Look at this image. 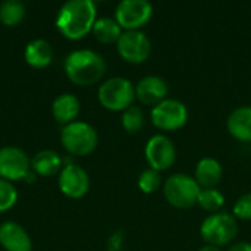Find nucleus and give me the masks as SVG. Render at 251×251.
<instances>
[{"label": "nucleus", "instance_id": "nucleus-1", "mask_svg": "<svg viewBox=\"0 0 251 251\" xmlns=\"http://www.w3.org/2000/svg\"><path fill=\"white\" fill-rule=\"evenodd\" d=\"M96 22V6L91 0L66 1L56 18V26L69 40L82 38L93 29Z\"/></svg>", "mask_w": 251, "mask_h": 251}, {"label": "nucleus", "instance_id": "nucleus-2", "mask_svg": "<svg viewBox=\"0 0 251 251\" xmlns=\"http://www.w3.org/2000/svg\"><path fill=\"white\" fill-rule=\"evenodd\" d=\"M65 71L72 82L78 85H91L100 81L104 75L106 62L93 50H75L66 57Z\"/></svg>", "mask_w": 251, "mask_h": 251}, {"label": "nucleus", "instance_id": "nucleus-3", "mask_svg": "<svg viewBox=\"0 0 251 251\" xmlns=\"http://www.w3.org/2000/svg\"><path fill=\"white\" fill-rule=\"evenodd\" d=\"M201 187L196 178L187 174H175L169 176L163 185V194L169 204L176 209H190L197 204Z\"/></svg>", "mask_w": 251, "mask_h": 251}, {"label": "nucleus", "instance_id": "nucleus-4", "mask_svg": "<svg viewBox=\"0 0 251 251\" xmlns=\"http://www.w3.org/2000/svg\"><path fill=\"white\" fill-rule=\"evenodd\" d=\"M60 140L66 151L75 156L90 154L99 143L96 129L87 122H72L62 128Z\"/></svg>", "mask_w": 251, "mask_h": 251}, {"label": "nucleus", "instance_id": "nucleus-5", "mask_svg": "<svg viewBox=\"0 0 251 251\" xmlns=\"http://www.w3.org/2000/svg\"><path fill=\"white\" fill-rule=\"evenodd\" d=\"M135 88L132 82L122 76H115L104 81L99 88V101L109 110H125L132 106Z\"/></svg>", "mask_w": 251, "mask_h": 251}, {"label": "nucleus", "instance_id": "nucleus-6", "mask_svg": "<svg viewBox=\"0 0 251 251\" xmlns=\"http://www.w3.org/2000/svg\"><path fill=\"white\" fill-rule=\"evenodd\" d=\"M200 234L209 246H225L237 237L238 224L232 215L212 213L203 221L200 226Z\"/></svg>", "mask_w": 251, "mask_h": 251}, {"label": "nucleus", "instance_id": "nucleus-7", "mask_svg": "<svg viewBox=\"0 0 251 251\" xmlns=\"http://www.w3.org/2000/svg\"><path fill=\"white\" fill-rule=\"evenodd\" d=\"M188 121L187 106L176 99H165L151 109V122L162 131H176Z\"/></svg>", "mask_w": 251, "mask_h": 251}, {"label": "nucleus", "instance_id": "nucleus-8", "mask_svg": "<svg viewBox=\"0 0 251 251\" xmlns=\"http://www.w3.org/2000/svg\"><path fill=\"white\" fill-rule=\"evenodd\" d=\"M153 15V6L147 0H122L116 6V22L126 31L138 29L146 25Z\"/></svg>", "mask_w": 251, "mask_h": 251}, {"label": "nucleus", "instance_id": "nucleus-9", "mask_svg": "<svg viewBox=\"0 0 251 251\" xmlns=\"http://www.w3.org/2000/svg\"><path fill=\"white\" fill-rule=\"evenodd\" d=\"M116 46L122 59L129 63H143L149 59L151 53L150 38L138 29L122 32Z\"/></svg>", "mask_w": 251, "mask_h": 251}, {"label": "nucleus", "instance_id": "nucleus-10", "mask_svg": "<svg viewBox=\"0 0 251 251\" xmlns=\"http://www.w3.org/2000/svg\"><path fill=\"white\" fill-rule=\"evenodd\" d=\"M146 159L151 169L160 172L169 169L176 159V149L172 140L163 134L153 135L144 149Z\"/></svg>", "mask_w": 251, "mask_h": 251}, {"label": "nucleus", "instance_id": "nucleus-11", "mask_svg": "<svg viewBox=\"0 0 251 251\" xmlns=\"http://www.w3.org/2000/svg\"><path fill=\"white\" fill-rule=\"evenodd\" d=\"M29 174V160L24 150L18 147L0 149V178L6 181L25 179Z\"/></svg>", "mask_w": 251, "mask_h": 251}, {"label": "nucleus", "instance_id": "nucleus-12", "mask_svg": "<svg viewBox=\"0 0 251 251\" xmlns=\"http://www.w3.org/2000/svg\"><path fill=\"white\" fill-rule=\"evenodd\" d=\"M59 188L65 196L79 199L88 191L90 178L82 168L76 165H66L59 175Z\"/></svg>", "mask_w": 251, "mask_h": 251}, {"label": "nucleus", "instance_id": "nucleus-13", "mask_svg": "<svg viewBox=\"0 0 251 251\" xmlns=\"http://www.w3.org/2000/svg\"><path fill=\"white\" fill-rule=\"evenodd\" d=\"M168 82L157 75H147L135 85V97L147 106H156L166 99Z\"/></svg>", "mask_w": 251, "mask_h": 251}, {"label": "nucleus", "instance_id": "nucleus-14", "mask_svg": "<svg viewBox=\"0 0 251 251\" xmlns=\"http://www.w3.org/2000/svg\"><path fill=\"white\" fill-rule=\"evenodd\" d=\"M0 244L6 251H31L32 247L26 231L15 222L0 225Z\"/></svg>", "mask_w": 251, "mask_h": 251}, {"label": "nucleus", "instance_id": "nucleus-15", "mask_svg": "<svg viewBox=\"0 0 251 251\" xmlns=\"http://www.w3.org/2000/svg\"><path fill=\"white\" fill-rule=\"evenodd\" d=\"M228 132L243 143H251V106H241L231 112L226 121Z\"/></svg>", "mask_w": 251, "mask_h": 251}, {"label": "nucleus", "instance_id": "nucleus-16", "mask_svg": "<svg viewBox=\"0 0 251 251\" xmlns=\"http://www.w3.org/2000/svg\"><path fill=\"white\" fill-rule=\"evenodd\" d=\"M222 166L213 157L201 159L196 166V181L201 188H213L222 179Z\"/></svg>", "mask_w": 251, "mask_h": 251}, {"label": "nucleus", "instance_id": "nucleus-17", "mask_svg": "<svg viewBox=\"0 0 251 251\" xmlns=\"http://www.w3.org/2000/svg\"><path fill=\"white\" fill-rule=\"evenodd\" d=\"M51 112L59 124H72L79 113V100L74 94H62L53 101Z\"/></svg>", "mask_w": 251, "mask_h": 251}, {"label": "nucleus", "instance_id": "nucleus-18", "mask_svg": "<svg viewBox=\"0 0 251 251\" xmlns=\"http://www.w3.org/2000/svg\"><path fill=\"white\" fill-rule=\"evenodd\" d=\"M53 50L46 40H32L25 49V60L34 68H44L51 62Z\"/></svg>", "mask_w": 251, "mask_h": 251}, {"label": "nucleus", "instance_id": "nucleus-19", "mask_svg": "<svg viewBox=\"0 0 251 251\" xmlns=\"http://www.w3.org/2000/svg\"><path fill=\"white\" fill-rule=\"evenodd\" d=\"M60 165H62V160L59 154L53 150L38 151L31 162L34 172L41 176H53L60 169Z\"/></svg>", "mask_w": 251, "mask_h": 251}, {"label": "nucleus", "instance_id": "nucleus-20", "mask_svg": "<svg viewBox=\"0 0 251 251\" xmlns=\"http://www.w3.org/2000/svg\"><path fill=\"white\" fill-rule=\"evenodd\" d=\"M122 28L116 22V19L112 18H100L96 19L93 25V34L96 38L101 43H118L119 37L122 35Z\"/></svg>", "mask_w": 251, "mask_h": 251}, {"label": "nucleus", "instance_id": "nucleus-21", "mask_svg": "<svg viewBox=\"0 0 251 251\" xmlns=\"http://www.w3.org/2000/svg\"><path fill=\"white\" fill-rule=\"evenodd\" d=\"M25 16V6L18 0H6L0 4V21L7 25L13 26L18 25Z\"/></svg>", "mask_w": 251, "mask_h": 251}, {"label": "nucleus", "instance_id": "nucleus-22", "mask_svg": "<svg viewBox=\"0 0 251 251\" xmlns=\"http://www.w3.org/2000/svg\"><path fill=\"white\" fill-rule=\"evenodd\" d=\"M197 204L206 212L218 213V210H221L225 204V197L216 188H201L197 199Z\"/></svg>", "mask_w": 251, "mask_h": 251}, {"label": "nucleus", "instance_id": "nucleus-23", "mask_svg": "<svg viewBox=\"0 0 251 251\" xmlns=\"http://www.w3.org/2000/svg\"><path fill=\"white\" fill-rule=\"evenodd\" d=\"M122 126L126 132H138L144 126V113L138 106H129L124 110Z\"/></svg>", "mask_w": 251, "mask_h": 251}, {"label": "nucleus", "instance_id": "nucleus-24", "mask_svg": "<svg viewBox=\"0 0 251 251\" xmlns=\"http://www.w3.org/2000/svg\"><path fill=\"white\" fill-rule=\"evenodd\" d=\"M160 182H162L160 174L151 168L144 169L138 178V187L146 194H151V193L157 191V188L160 187Z\"/></svg>", "mask_w": 251, "mask_h": 251}, {"label": "nucleus", "instance_id": "nucleus-25", "mask_svg": "<svg viewBox=\"0 0 251 251\" xmlns=\"http://www.w3.org/2000/svg\"><path fill=\"white\" fill-rule=\"evenodd\" d=\"M18 199V193L15 190V187L6 181L0 178V212H6L9 210Z\"/></svg>", "mask_w": 251, "mask_h": 251}, {"label": "nucleus", "instance_id": "nucleus-26", "mask_svg": "<svg viewBox=\"0 0 251 251\" xmlns=\"http://www.w3.org/2000/svg\"><path fill=\"white\" fill-rule=\"evenodd\" d=\"M234 218L243 219V221H250L251 219V193L243 194L241 197L237 199L234 204Z\"/></svg>", "mask_w": 251, "mask_h": 251}, {"label": "nucleus", "instance_id": "nucleus-27", "mask_svg": "<svg viewBox=\"0 0 251 251\" xmlns=\"http://www.w3.org/2000/svg\"><path fill=\"white\" fill-rule=\"evenodd\" d=\"M228 251H251V244L250 243H238V244L229 247Z\"/></svg>", "mask_w": 251, "mask_h": 251}, {"label": "nucleus", "instance_id": "nucleus-28", "mask_svg": "<svg viewBox=\"0 0 251 251\" xmlns=\"http://www.w3.org/2000/svg\"><path fill=\"white\" fill-rule=\"evenodd\" d=\"M199 251H221L219 250V247H216V246H204V247H201Z\"/></svg>", "mask_w": 251, "mask_h": 251}]
</instances>
